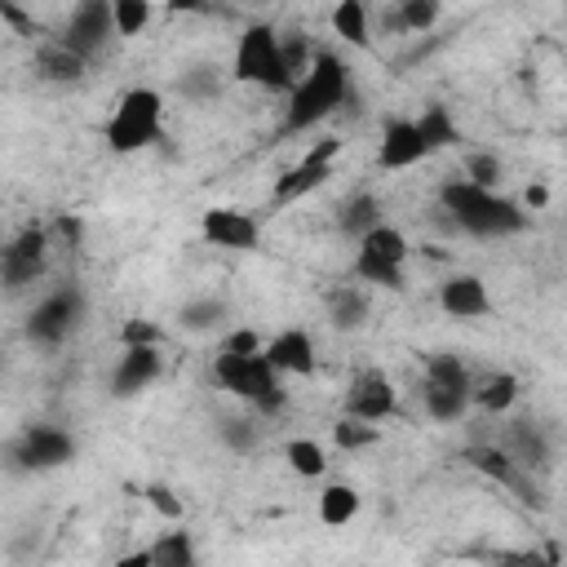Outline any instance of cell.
Returning <instances> with one entry per match:
<instances>
[{
  "instance_id": "1",
  "label": "cell",
  "mask_w": 567,
  "mask_h": 567,
  "mask_svg": "<svg viewBox=\"0 0 567 567\" xmlns=\"http://www.w3.org/2000/svg\"><path fill=\"white\" fill-rule=\"evenodd\" d=\"M439 204H443L447 221L474 239H505V235H518L527 226V213L518 208V199H505L501 190H483L465 177L443 182Z\"/></svg>"
},
{
  "instance_id": "2",
  "label": "cell",
  "mask_w": 567,
  "mask_h": 567,
  "mask_svg": "<svg viewBox=\"0 0 567 567\" xmlns=\"http://www.w3.org/2000/svg\"><path fill=\"white\" fill-rule=\"evenodd\" d=\"M350 102V66L341 53L319 49L315 66L306 71V80H297V89L288 93V111H284V133H306L319 120L337 115Z\"/></svg>"
},
{
  "instance_id": "3",
  "label": "cell",
  "mask_w": 567,
  "mask_h": 567,
  "mask_svg": "<svg viewBox=\"0 0 567 567\" xmlns=\"http://www.w3.org/2000/svg\"><path fill=\"white\" fill-rule=\"evenodd\" d=\"M213 377L226 394L244 399L248 408H257L261 416H275L284 403H288V390H284V377L270 368L266 350L261 354H221L213 359Z\"/></svg>"
},
{
  "instance_id": "4",
  "label": "cell",
  "mask_w": 567,
  "mask_h": 567,
  "mask_svg": "<svg viewBox=\"0 0 567 567\" xmlns=\"http://www.w3.org/2000/svg\"><path fill=\"white\" fill-rule=\"evenodd\" d=\"M159 128H164V93L137 84V89L120 93L102 137L115 155H133V151H146L151 142H159Z\"/></svg>"
},
{
  "instance_id": "5",
  "label": "cell",
  "mask_w": 567,
  "mask_h": 567,
  "mask_svg": "<svg viewBox=\"0 0 567 567\" xmlns=\"http://www.w3.org/2000/svg\"><path fill=\"white\" fill-rule=\"evenodd\" d=\"M230 75L239 84H257V89H270V93H292V80H288L284 58H279V31L270 22H248L239 31Z\"/></svg>"
},
{
  "instance_id": "6",
  "label": "cell",
  "mask_w": 567,
  "mask_h": 567,
  "mask_svg": "<svg viewBox=\"0 0 567 567\" xmlns=\"http://www.w3.org/2000/svg\"><path fill=\"white\" fill-rule=\"evenodd\" d=\"M408 235L390 221H381L377 230H368L359 244H354V279L359 284H372V288H390V292H403L408 288Z\"/></svg>"
},
{
  "instance_id": "7",
  "label": "cell",
  "mask_w": 567,
  "mask_h": 567,
  "mask_svg": "<svg viewBox=\"0 0 567 567\" xmlns=\"http://www.w3.org/2000/svg\"><path fill=\"white\" fill-rule=\"evenodd\" d=\"M9 456H13L18 470L49 474V470H62V465L75 461V439H71V430H62V425H27V430L13 439Z\"/></svg>"
},
{
  "instance_id": "8",
  "label": "cell",
  "mask_w": 567,
  "mask_h": 567,
  "mask_svg": "<svg viewBox=\"0 0 567 567\" xmlns=\"http://www.w3.org/2000/svg\"><path fill=\"white\" fill-rule=\"evenodd\" d=\"M337 155H341V137H319L315 146H306V155L275 182L270 204H297V199H306L310 190H319V186L332 177Z\"/></svg>"
},
{
  "instance_id": "9",
  "label": "cell",
  "mask_w": 567,
  "mask_h": 567,
  "mask_svg": "<svg viewBox=\"0 0 567 567\" xmlns=\"http://www.w3.org/2000/svg\"><path fill=\"white\" fill-rule=\"evenodd\" d=\"M49 239H53L49 226L31 221V226H22V230L4 244V252H0V279H4L9 292L27 288V284H35V279L44 275V266H49Z\"/></svg>"
},
{
  "instance_id": "10",
  "label": "cell",
  "mask_w": 567,
  "mask_h": 567,
  "mask_svg": "<svg viewBox=\"0 0 567 567\" xmlns=\"http://www.w3.org/2000/svg\"><path fill=\"white\" fill-rule=\"evenodd\" d=\"M84 319V297L80 288H58L44 301H35V310L27 315V341L31 346H62Z\"/></svg>"
},
{
  "instance_id": "11",
  "label": "cell",
  "mask_w": 567,
  "mask_h": 567,
  "mask_svg": "<svg viewBox=\"0 0 567 567\" xmlns=\"http://www.w3.org/2000/svg\"><path fill=\"white\" fill-rule=\"evenodd\" d=\"M399 412V390L394 381L381 372V368H363L354 372V381L346 385L341 394V416H354V421H390Z\"/></svg>"
},
{
  "instance_id": "12",
  "label": "cell",
  "mask_w": 567,
  "mask_h": 567,
  "mask_svg": "<svg viewBox=\"0 0 567 567\" xmlns=\"http://www.w3.org/2000/svg\"><path fill=\"white\" fill-rule=\"evenodd\" d=\"M115 35V22H111V0H80L71 13H66V22H62V44L66 49H75L84 62H93L102 49H106V40Z\"/></svg>"
},
{
  "instance_id": "13",
  "label": "cell",
  "mask_w": 567,
  "mask_h": 567,
  "mask_svg": "<svg viewBox=\"0 0 567 567\" xmlns=\"http://www.w3.org/2000/svg\"><path fill=\"white\" fill-rule=\"evenodd\" d=\"M199 230H204V239H208L213 248H226V252H252V248L261 244V226H257V217L244 213V208H226V204L204 208Z\"/></svg>"
},
{
  "instance_id": "14",
  "label": "cell",
  "mask_w": 567,
  "mask_h": 567,
  "mask_svg": "<svg viewBox=\"0 0 567 567\" xmlns=\"http://www.w3.org/2000/svg\"><path fill=\"white\" fill-rule=\"evenodd\" d=\"M164 372V354L159 346H137V350H124L115 372H111V394L115 399H137L142 390H151Z\"/></svg>"
},
{
  "instance_id": "15",
  "label": "cell",
  "mask_w": 567,
  "mask_h": 567,
  "mask_svg": "<svg viewBox=\"0 0 567 567\" xmlns=\"http://www.w3.org/2000/svg\"><path fill=\"white\" fill-rule=\"evenodd\" d=\"M421 159H430V151L421 142L416 120H390L381 133V146H377V164L385 173H403V168H416Z\"/></svg>"
},
{
  "instance_id": "16",
  "label": "cell",
  "mask_w": 567,
  "mask_h": 567,
  "mask_svg": "<svg viewBox=\"0 0 567 567\" xmlns=\"http://www.w3.org/2000/svg\"><path fill=\"white\" fill-rule=\"evenodd\" d=\"M439 310L447 319H483L492 310V292H487V284L478 275L461 270V275L439 284Z\"/></svg>"
},
{
  "instance_id": "17",
  "label": "cell",
  "mask_w": 567,
  "mask_h": 567,
  "mask_svg": "<svg viewBox=\"0 0 567 567\" xmlns=\"http://www.w3.org/2000/svg\"><path fill=\"white\" fill-rule=\"evenodd\" d=\"M266 359H270V368H275L279 377H310L315 363H319L315 341H310L306 328H284V332H275V337L266 341Z\"/></svg>"
},
{
  "instance_id": "18",
  "label": "cell",
  "mask_w": 567,
  "mask_h": 567,
  "mask_svg": "<svg viewBox=\"0 0 567 567\" xmlns=\"http://www.w3.org/2000/svg\"><path fill=\"white\" fill-rule=\"evenodd\" d=\"M84 71H89V62L75 49H66L58 35L53 40H40V49H35V75L40 80H49V84H75V80H84Z\"/></svg>"
},
{
  "instance_id": "19",
  "label": "cell",
  "mask_w": 567,
  "mask_h": 567,
  "mask_svg": "<svg viewBox=\"0 0 567 567\" xmlns=\"http://www.w3.org/2000/svg\"><path fill=\"white\" fill-rule=\"evenodd\" d=\"M461 461H465L470 470H478L483 478L501 483V487H523V478H518V461H514L501 443H470V447L461 452Z\"/></svg>"
},
{
  "instance_id": "20",
  "label": "cell",
  "mask_w": 567,
  "mask_h": 567,
  "mask_svg": "<svg viewBox=\"0 0 567 567\" xmlns=\"http://www.w3.org/2000/svg\"><path fill=\"white\" fill-rule=\"evenodd\" d=\"M151 567H199V549H195V536L173 523L168 532H159L151 545Z\"/></svg>"
},
{
  "instance_id": "21",
  "label": "cell",
  "mask_w": 567,
  "mask_h": 567,
  "mask_svg": "<svg viewBox=\"0 0 567 567\" xmlns=\"http://www.w3.org/2000/svg\"><path fill=\"white\" fill-rule=\"evenodd\" d=\"M323 301H328V319H332V328L354 332V328L368 323V292H363L359 284H337V288H328Z\"/></svg>"
},
{
  "instance_id": "22",
  "label": "cell",
  "mask_w": 567,
  "mask_h": 567,
  "mask_svg": "<svg viewBox=\"0 0 567 567\" xmlns=\"http://www.w3.org/2000/svg\"><path fill=\"white\" fill-rule=\"evenodd\" d=\"M359 509H363L359 487H350V483H323L319 487V523L323 527H346L359 518Z\"/></svg>"
},
{
  "instance_id": "23",
  "label": "cell",
  "mask_w": 567,
  "mask_h": 567,
  "mask_svg": "<svg viewBox=\"0 0 567 567\" xmlns=\"http://www.w3.org/2000/svg\"><path fill=\"white\" fill-rule=\"evenodd\" d=\"M337 226H341L346 235H354V244H359L368 230H377V226H381V204H377V195H372V190H354V195L337 208Z\"/></svg>"
},
{
  "instance_id": "24",
  "label": "cell",
  "mask_w": 567,
  "mask_h": 567,
  "mask_svg": "<svg viewBox=\"0 0 567 567\" xmlns=\"http://www.w3.org/2000/svg\"><path fill=\"white\" fill-rule=\"evenodd\" d=\"M514 461H518V470L527 465V470H540L545 461H549V443H545V434L532 425V421H514L509 425V439L501 443Z\"/></svg>"
},
{
  "instance_id": "25",
  "label": "cell",
  "mask_w": 567,
  "mask_h": 567,
  "mask_svg": "<svg viewBox=\"0 0 567 567\" xmlns=\"http://www.w3.org/2000/svg\"><path fill=\"white\" fill-rule=\"evenodd\" d=\"M416 128H421V142H425V151L430 155H439V151H452L456 142H461V128H456V120H452V111L447 106H425L421 115H416Z\"/></svg>"
},
{
  "instance_id": "26",
  "label": "cell",
  "mask_w": 567,
  "mask_h": 567,
  "mask_svg": "<svg viewBox=\"0 0 567 567\" xmlns=\"http://www.w3.org/2000/svg\"><path fill=\"white\" fill-rule=\"evenodd\" d=\"M518 377L514 372H492V377H483L478 385H474V403L487 412V416H505L514 403H518Z\"/></svg>"
},
{
  "instance_id": "27",
  "label": "cell",
  "mask_w": 567,
  "mask_h": 567,
  "mask_svg": "<svg viewBox=\"0 0 567 567\" xmlns=\"http://www.w3.org/2000/svg\"><path fill=\"white\" fill-rule=\"evenodd\" d=\"M332 31H337L346 44L368 49V44H372V13H368V4H363V0H341V4L332 9Z\"/></svg>"
},
{
  "instance_id": "28",
  "label": "cell",
  "mask_w": 567,
  "mask_h": 567,
  "mask_svg": "<svg viewBox=\"0 0 567 567\" xmlns=\"http://www.w3.org/2000/svg\"><path fill=\"white\" fill-rule=\"evenodd\" d=\"M425 381L474 399V377H470V368L461 363V354H430V359H425Z\"/></svg>"
},
{
  "instance_id": "29",
  "label": "cell",
  "mask_w": 567,
  "mask_h": 567,
  "mask_svg": "<svg viewBox=\"0 0 567 567\" xmlns=\"http://www.w3.org/2000/svg\"><path fill=\"white\" fill-rule=\"evenodd\" d=\"M284 461L297 478H323L328 474V452L319 439H288L284 443Z\"/></svg>"
},
{
  "instance_id": "30",
  "label": "cell",
  "mask_w": 567,
  "mask_h": 567,
  "mask_svg": "<svg viewBox=\"0 0 567 567\" xmlns=\"http://www.w3.org/2000/svg\"><path fill=\"white\" fill-rule=\"evenodd\" d=\"M177 323L186 332H217L226 323V301L221 297H195L177 310Z\"/></svg>"
},
{
  "instance_id": "31",
  "label": "cell",
  "mask_w": 567,
  "mask_h": 567,
  "mask_svg": "<svg viewBox=\"0 0 567 567\" xmlns=\"http://www.w3.org/2000/svg\"><path fill=\"white\" fill-rule=\"evenodd\" d=\"M315 53H319V49H310V40H306L301 31H279V58H284V71H288L292 89H297V80H306V71L315 66Z\"/></svg>"
},
{
  "instance_id": "32",
  "label": "cell",
  "mask_w": 567,
  "mask_h": 567,
  "mask_svg": "<svg viewBox=\"0 0 567 567\" xmlns=\"http://www.w3.org/2000/svg\"><path fill=\"white\" fill-rule=\"evenodd\" d=\"M155 18V4L151 0H111V22H115V35L128 40V35H142Z\"/></svg>"
},
{
  "instance_id": "33",
  "label": "cell",
  "mask_w": 567,
  "mask_h": 567,
  "mask_svg": "<svg viewBox=\"0 0 567 567\" xmlns=\"http://www.w3.org/2000/svg\"><path fill=\"white\" fill-rule=\"evenodd\" d=\"M421 403H425V412L434 416V421H461L465 416V408L474 403L470 394H456V390H443V385H421Z\"/></svg>"
},
{
  "instance_id": "34",
  "label": "cell",
  "mask_w": 567,
  "mask_h": 567,
  "mask_svg": "<svg viewBox=\"0 0 567 567\" xmlns=\"http://www.w3.org/2000/svg\"><path fill=\"white\" fill-rule=\"evenodd\" d=\"M377 439H381V425H372V421H354V416H337L332 421V443L341 452H363Z\"/></svg>"
},
{
  "instance_id": "35",
  "label": "cell",
  "mask_w": 567,
  "mask_h": 567,
  "mask_svg": "<svg viewBox=\"0 0 567 567\" xmlns=\"http://www.w3.org/2000/svg\"><path fill=\"white\" fill-rule=\"evenodd\" d=\"M501 177H505V164L492 151H470L465 155V182H474L483 190H501Z\"/></svg>"
},
{
  "instance_id": "36",
  "label": "cell",
  "mask_w": 567,
  "mask_h": 567,
  "mask_svg": "<svg viewBox=\"0 0 567 567\" xmlns=\"http://www.w3.org/2000/svg\"><path fill=\"white\" fill-rule=\"evenodd\" d=\"M399 18H403V31H430L443 18V4L439 0H399Z\"/></svg>"
},
{
  "instance_id": "37",
  "label": "cell",
  "mask_w": 567,
  "mask_h": 567,
  "mask_svg": "<svg viewBox=\"0 0 567 567\" xmlns=\"http://www.w3.org/2000/svg\"><path fill=\"white\" fill-rule=\"evenodd\" d=\"M217 434H221V443L230 452H252L257 447V421H248V416H226L217 425Z\"/></svg>"
},
{
  "instance_id": "38",
  "label": "cell",
  "mask_w": 567,
  "mask_h": 567,
  "mask_svg": "<svg viewBox=\"0 0 567 567\" xmlns=\"http://www.w3.org/2000/svg\"><path fill=\"white\" fill-rule=\"evenodd\" d=\"M142 496H146V505H151L159 518L182 523V496H177L168 483H146V487H142Z\"/></svg>"
},
{
  "instance_id": "39",
  "label": "cell",
  "mask_w": 567,
  "mask_h": 567,
  "mask_svg": "<svg viewBox=\"0 0 567 567\" xmlns=\"http://www.w3.org/2000/svg\"><path fill=\"white\" fill-rule=\"evenodd\" d=\"M159 341H164V332H159L151 319H124V328H120V346H124V350L159 346Z\"/></svg>"
},
{
  "instance_id": "40",
  "label": "cell",
  "mask_w": 567,
  "mask_h": 567,
  "mask_svg": "<svg viewBox=\"0 0 567 567\" xmlns=\"http://www.w3.org/2000/svg\"><path fill=\"white\" fill-rule=\"evenodd\" d=\"M177 89H182L186 97H213V93H217V75H213V66H190V71L177 80Z\"/></svg>"
},
{
  "instance_id": "41",
  "label": "cell",
  "mask_w": 567,
  "mask_h": 567,
  "mask_svg": "<svg viewBox=\"0 0 567 567\" xmlns=\"http://www.w3.org/2000/svg\"><path fill=\"white\" fill-rule=\"evenodd\" d=\"M261 350H266V341L252 328H230L221 337V354H261Z\"/></svg>"
},
{
  "instance_id": "42",
  "label": "cell",
  "mask_w": 567,
  "mask_h": 567,
  "mask_svg": "<svg viewBox=\"0 0 567 567\" xmlns=\"http://www.w3.org/2000/svg\"><path fill=\"white\" fill-rule=\"evenodd\" d=\"M545 204H549V186H545V182H532V186L523 190V199H518L523 213H540Z\"/></svg>"
},
{
  "instance_id": "43",
  "label": "cell",
  "mask_w": 567,
  "mask_h": 567,
  "mask_svg": "<svg viewBox=\"0 0 567 567\" xmlns=\"http://www.w3.org/2000/svg\"><path fill=\"white\" fill-rule=\"evenodd\" d=\"M0 18H4V22H13L22 35H31V31H35V22H31V18H27L18 4H4V0H0Z\"/></svg>"
},
{
  "instance_id": "44",
  "label": "cell",
  "mask_w": 567,
  "mask_h": 567,
  "mask_svg": "<svg viewBox=\"0 0 567 567\" xmlns=\"http://www.w3.org/2000/svg\"><path fill=\"white\" fill-rule=\"evenodd\" d=\"M53 230L75 248V244H80V235H84V221H80V217H58V221H53Z\"/></svg>"
},
{
  "instance_id": "45",
  "label": "cell",
  "mask_w": 567,
  "mask_h": 567,
  "mask_svg": "<svg viewBox=\"0 0 567 567\" xmlns=\"http://www.w3.org/2000/svg\"><path fill=\"white\" fill-rule=\"evenodd\" d=\"M111 567H151V549H128V554H120Z\"/></svg>"
}]
</instances>
